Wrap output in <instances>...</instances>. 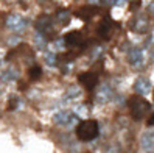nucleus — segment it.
Segmentation results:
<instances>
[{
    "label": "nucleus",
    "mask_w": 154,
    "mask_h": 153,
    "mask_svg": "<svg viewBox=\"0 0 154 153\" xmlns=\"http://www.w3.org/2000/svg\"><path fill=\"white\" fill-rule=\"evenodd\" d=\"M120 28V24L119 22H114L112 21V17L111 16H106L104 19L100 22V25H98V36L101 39H111L112 38V34H114V31L115 30H119Z\"/></svg>",
    "instance_id": "7ed1b4c3"
},
{
    "label": "nucleus",
    "mask_w": 154,
    "mask_h": 153,
    "mask_svg": "<svg viewBox=\"0 0 154 153\" xmlns=\"http://www.w3.org/2000/svg\"><path fill=\"white\" fill-rule=\"evenodd\" d=\"M17 75H19V72H17L14 67H10V69H6L2 74L0 80H2V81H14V80L17 78Z\"/></svg>",
    "instance_id": "2eb2a0df"
},
{
    "label": "nucleus",
    "mask_w": 154,
    "mask_h": 153,
    "mask_svg": "<svg viewBox=\"0 0 154 153\" xmlns=\"http://www.w3.org/2000/svg\"><path fill=\"white\" fill-rule=\"evenodd\" d=\"M44 59H45V62H47L48 66H55L56 61H58L55 52H45V53H44Z\"/></svg>",
    "instance_id": "6ab92c4d"
},
{
    "label": "nucleus",
    "mask_w": 154,
    "mask_h": 153,
    "mask_svg": "<svg viewBox=\"0 0 154 153\" xmlns=\"http://www.w3.org/2000/svg\"><path fill=\"white\" fill-rule=\"evenodd\" d=\"M128 106H129L131 117L134 120H142L145 116L151 111V103L148 100H145L143 95H132V97H129Z\"/></svg>",
    "instance_id": "f03ea898"
},
{
    "label": "nucleus",
    "mask_w": 154,
    "mask_h": 153,
    "mask_svg": "<svg viewBox=\"0 0 154 153\" xmlns=\"http://www.w3.org/2000/svg\"><path fill=\"white\" fill-rule=\"evenodd\" d=\"M55 46H56L59 50H66V42H64V39H62V38L58 39V41L55 42Z\"/></svg>",
    "instance_id": "4be33fe9"
},
{
    "label": "nucleus",
    "mask_w": 154,
    "mask_h": 153,
    "mask_svg": "<svg viewBox=\"0 0 154 153\" xmlns=\"http://www.w3.org/2000/svg\"><path fill=\"white\" fill-rule=\"evenodd\" d=\"M39 2H42V0H39Z\"/></svg>",
    "instance_id": "c85d7f7f"
},
{
    "label": "nucleus",
    "mask_w": 154,
    "mask_h": 153,
    "mask_svg": "<svg viewBox=\"0 0 154 153\" xmlns=\"http://www.w3.org/2000/svg\"><path fill=\"white\" fill-rule=\"evenodd\" d=\"M76 138L81 142H89V141H94L98 138L100 134V127H98V122L94 119H84L76 123Z\"/></svg>",
    "instance_id": "f257e3e1"
},
{
    "label": "nucleus",
    "mask_w": 154,
    "mask_h": 153,
    "mask_svg": "<svg viewBox=\"0 0 154 153\" xmlns=\"http://www.w3.org/2000/svg\"><path fill=\"white\" fill-rule=\"evenodd\" d=\"M148 10H149V13H154V0L149 3V6H148Z\"/></svg>",
    "instance_id": "393cba45"
},
{
    "label": "nucleus",
    "mask_w": 154,
    "mask_h": 153,
    "mask_svg": "<svg viewBox=\"0 0 154 153\" xmlns=\"http://www.w3.org/2000/svg\"><path fill=\"white\" fill-rule=\"evenodd\" d=\"M148 127H154V113L151 114V117L148 119Z\"/></svg>",
    "instance_id": "b1692460"
},
{
    "label": "nucleus",
    "mask_w": 154,
    "mask_h": 153,
    "mask_svg": "<svg viewBox=\"0 0 154 153\" xmlns=\"http://www.w3.org/2000/svg\"><path fill=\"white\" fill-rule=\"evenodd\" d=\"M98 11H100V8H98V6H95V5H86V6H81L75 14H76L78 19L87 22V21L92 19V17H94Z\"/></svg>",
    "instance_id": "1a4fd4ad"
},
{
    "label": "nucleus",
    "mask_w": 154,
    "mask_h": 153,
    "mask_svg": "<svg viewBox=\"0 0 154 153\" xmlns=\"http://www.w3.org/2000/svg\"><path fill=\"white\" fill-rule=\"evenodd\" d=\"M69 13H70L69 10H58L56 19H58L59 22H62V24H67L69 19H70V14H69Z\"/></svg>",
    "instance_id": "a211bd4d"
},
{
    "label": "nucleus",
    "mask_w": 154,
    "mask_h": 153,
    "mask_svg": "<svg viewBox=\"0 0 154 153\" xmlns=\"http://www.w3.org/2000/svg\"><path fill=\"white\" fill-rule=\"evenodd\" d=\"M75 114H76V116H79V114H81V116H83V114H87L86 106H84V105H78V106L75 108Z\"/></svg>",
    "instance_id": "412c9836"
},
{
    "label": "nucleus",
    "mask_w": 154,
    "mask_h": 153,
    "mask_svg": "<svg viewBox=\"0 0 154 153\" xmlns=\"http://www.w3.org/2000/svg\"><path fill=\"white\" fill-rule=\"evenodd\" d=\"M111 98H112V89L109 86L98 88V91H97V100L100 103H106V102H109Z\"/></svg>",
    "instance_id": "ddd939ff"
},
{
    "label": "nucleus",
    "mask_w": 154,
    "mask_h": 153,
    "mask_svg": "<svg viewBox=\"0 0 154 153\" xmlns=\"http://www.w3.org/2000/svg\"><path fill=\"white\" fill-rule=\"evenodd\" d=\"M129 2H132V0H129Z\"/></svg>",
    "instance_id": "cd10ccee"
},
{
    "label": "nucleus",
    "mask_w": 154,
    "mask_h": 153,
    "mask_svg": "<svg viewBox=\"0 0 154 153\" xmlns=\"http://www.w3.org/2000/svg\"><path fill=\"white\" fill-rule=\"evenodd\" d=\"M6 27L13 31H22L26 27V19H23L20 14H10L6 17Z\"/></svg>",
    "instance_id": "0eeeda50"
},
{
    "label": "nucleus",
    "mask_w": 154,
    "mask_h": 153,
    "mask_svg": "<svg viewBox=\"0 0 154 153\" xmlns=\"http://www.w3.org/2000/svg\"><path fill=\"white\" fill-rule=\"evenodd\" d=\"M64 42H66V46H69V47H84L86 49V46H87V42H86V39H84V36H83V33L81 31H70V33H67L64 38Z\"/></svg>",
    "instance_id": "423d86ee"
},
{
    "label": "nucleus",
    "mask_w": 154,
    "mask_h": 153,
    "mask_svg": "<svg viewBox=\"0 0 154 153\" xmlns=\"http://www.w3.org/2000/svg\"><path fill=\"white\" fill-rule=\"evenodd\" d=\"M142 147L146 150L154 148V131H146L142 136Z\"/></svg>",
    "instance_id": "4468645a"
},
{
    "label": "nucleus",
    "mask_w": 154,
    "mask_h": 153,
    "mask_svg": "<svg viewBox=\"0 0 154 153\" xmlns=\"http://www.w3.org/2000/svg\"><path fill=\"white\" fill-rule=\"evenodd\" d=\"M98 81H100V75L94 70L83 72V74L78 75V83L83 88H86L87 91H94V89L97 88V84H98Z\"/></svg>",
    "instance_id": "39448f33"
},
{
    "label": "nucleus",
    "mask_w": 154,
    "mask_h": 153,
    "mask_svg": "<svg viewBox=\"0 0 154 153\" xmlns=\"http://www.w3.org/2000/svg\"><path fill=\"white\" fill-rule=\"evenodd\" d=\"M128 62L134 67L142 66L143 64V52H142V49H131L128 52Z\"/></svg>",
    "instance_id": "f8f14e48"
},
{
    "label": "nucleus",
    "mask_w": 154,
    "mask_h": 153,
    "mask_svg": "<svg viewBox=\"0 0 154 153\" xmlns=\"http://www.w3.org/2000/svg\"><path fill=\"white\" fill-rule=\"evenodd\" d=\"M151 58L154 59V49H151Z\"/></svg>",
    "instance_id": "a878e982"
},
{
    "label": "nucleus",
    "mask_w": 154,
    "mask_h": 153,
    "mask_svg": "<svg viewBox=\"0 0 154 153\" xmlns=\"http://www.w3.org/2000/svg\"><path fill=\"white\" fill-rule=\"evenodd\" d=\"M19 105H20V98L13 97V98H10V106H8V110H16Z\"/></svg>",
    "instance_id": "aec40b11"
},
{
    "label": "nucleus",
    "mask_w": 154,
    "mask_h": 153,
    "mask_svg": "<svg viewBox=\"0 0 154 153\" xmlns=\"http://www.w3.org/2000/svg\"><path fill=\"white\" fill-rule=\"evenodd\" d=\"M101 3H107V5H120L122 0H100Z\"/></svg>",
    "instance_id": "5701e85b"
},
{
    "label": "nucleus",
    "mask_w": 154,
    "mask_h": 153,
    "mask_svg": "<svg viewBox=\"0 0 154 153\" xmlns=\"http://www.w3.org/2000/svg\"><path fill=\"white\" fill-rule=\"evenodd\" d=\"M132 30L135 33H146L149 30V21H148V17L146 16H137L135 19L132 21Z\"/></svg>",
    "instance_id": "9b49d317"
},
{
    "label": "nucleus",
    "mask_w": 154,
    "mask_h": 153,
    "mask_svg": "<svg viewBox=\"0 0 154 153\" xmlns=\"http://www.w3.org/2000/svg\"><path fill=\"white\" fill-rule=\"evenodd\" d=\"M42 75V69L39 66H33L28 69V78L31 80V81H36V80H39Z\"/></svg>",
    "instance_id": "dca6fc26"
},
{
    "label": "nucleus",
    "mask_w": 154,
    "mask_h": 153,
    "mask_svg": "<svg viewBox=\"0 0 154 153\" xmlns=\"http://www.w3.org/2000/svg\"><path fill=\"white\" fill-rule=\"evenodd\" d=\"M53 122L58 125L69 127V123H78V119H76V114L70 113V111H59L53 116Z\"/></svg>",
    "instance_id": "6e6552de"
},
{
    "label": "nucleus",
    "mask_w": 154,
    "mask_h": 153,
    "mask_svg": "<svg viewBox=\"0 0 154 153\" xmlns=\"http://www.w3.org/2000/svg\"><path fill=\"white\" fill-rule=\"evenodd\" d=\"M151 81L148 78H145V77H139L137 80H135V83H134V91L137 92L139 95H146L151 92Z\"/></svg>",
    "instance_id": "9d476101"
},
{
    "label": "nucleus",
    "mask_w": 154,
    "mask_h": 153,
    "mask_svg": "<svg viewBox=\"0 0 154 153\" xmlns=\"http://www.w3.org/2000/svg\"><path fill=\"white\" fill-rule=\"evenodd\" d=\"M92 2H98V0H92Z\"/></svg>",
    "instance_id": "bb28decb"
},
{
    "label": "nucleus",
    "mask_w": 154,
    "mask_h": 153,
    "mask_svg": "<svg viewBox=\"0 0 154 153\" xmlns=\"http://www.w3.org/2000/svg\"><path fill=\"white\" fill-rule=\"evenodd\" d=\"M36 30L38 33H41L42 36H45L47 39L53 38V21L48 14H42L38 17L36 21Z\"/></svg>",
    "instance_id": "20e7f679"
},
{
    "label": "nucleus",
    "mask_w": 154,
    "mask_h": 153,
    "mask_svg": "<svg viewBox=\"0 0 154 153\" xmlns=\"http://www.w3.org/2000/svg\"><path fill=\"white\" fill-rule=\"evenodd\" d=\"M79 94H81V91H79V88H75V86H70V88H67V91H66V98L67 100H70V98H76V97H79Z\"/></svg>",
    "instance_id": "f3484780"
}]
</instances>
